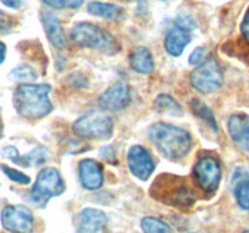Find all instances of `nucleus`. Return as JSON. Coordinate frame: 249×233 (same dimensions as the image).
<instances>
[{
    "mask_svg": "<svg viewBox=\"0 0 249 233\" xmlns=\"http://www.w3.org/2000/svg\"><path fill=\"white\" fill-rule=\"evenodd\" d=\"M191 85L202 94H212L223 85V72L214 57H208L190 75Z\"/></svg>",
    "mask_w": 249,
    "mask_h": 233,
    "instance_id": "nucleus-7",
    "label": "nucleus"
},
{
    "mask_svg": "<svg viewBox=\"0 0 249 233\" xmlns=\"http://www.w3.org/2000/svg\"><path fill=\"white\" fill-rule=\"evenodd\" d=\"M71 39L78 46L88 49H97L106 53H116L119 46L116 39L101 27L90 22H79L71 31Z\"/></svg>",
    "mask_w": 249,
    "mask_h": 233,
    "instance_id": "nucleus-4",
    "label": "nucleus"
},
{
    "mask_svg": "<svg viewBox=\"0 0 249 233\" xmlns=\"http://www.w3.org/2000/svg\"><path fill=\"white\" fill-rule=\"evenodd\" d=\"M50 85L22 84L14 95V104L17 113L26 119H41L53 111L49 100Z\"/></svg>",
    "mask_w": 249,
    "mask_h": 233,
    "instance_id": "nucleus-2",
    "label": "nucleus"
},
{
    "mask_svg": "<svg viewBox=\"0 0 249 233\" xmlns=\"http://www.w3.org/2000/svg\"><path fill=\"white\" fill-rule=\"evenodd\" d=\"M65 183L60 172L55 167H44L39 171L36 183L32 188V200L39 206H45L53 197L65 192Z\"/></svg>",
    "mask_w": 249,
    "mask_h": 233,
    "instance_id": "nucleus-6",
    "label": "nucleus"
},
{
    "mask_svg": "<svg viewBox=\"0 0 249 233\" xmlns=\"http://www.w3.org/2000/svg\"><path fill=\"white\" fill-rule=\"evenodd\" d=\"M191 41V32L178 27L177 24L168 29L164 39V48L169 55L180 56L186 48L187 44Z\"/></svg>",
    "mask_w": 249,
    "mask_h": 233,
    "instance_id": "nucleus-16",
    "label": "nucleus"
},
{
    "mask_svg": "<svg viewBox=\"0 0 249 233\" xmlns=\"http://www.w3.org/2000/svg\"><path fill=\"white\" fill-rule=\"evenodd\" d=\"M1 1L5 6L10 7V9H18L22 5V0H1Z\"/></svg>",
    "mask_w": 249,
    "mask_h": 233,
    "instance_id": "nucleus-33",
    "label": "nucleus"
},
{
    "mask_svg": "<svg viewBox=\"0 0 249 233\" xmlns=\"http://www.w3.org/2000/svg\"><path fill=\"white\" fill-rule=\"evenodd\" d=\"M245 233H249V231H246V232Z\"/></svg>",
    "mask_w": 249,
    "mask_h": 233,
    "instance_id": "nucleus-36",
    "label": "nucleus"
},
{
    "mask_svg": "<svg viewBox=\"0 0 249 233\" xmlns=\"http://www.w3.org/2000/svg\"><path fill=\"white\" fill-rule=\"evenodd\" d=\"M153 145L165 158L179 160L191 150L192 137L186 130L167 123H156L148 130Z\"/></svg>",
    "mask_w": 249,
    "mask_h": 233,
    "instance_id": "nucleus-1",
    "label": "nucleus"
},
{
    "mask_svg": "<svg viewBox=\"0 0 249 233\" xmlns=\"http://www.w3.org/2000/svg\"><path fill=\"white\" fill-rule=\"evenodd\" d=\"M155 108L164 114H170L173 116H181L184 114L181 106L169 95L162 94L155 100Z\"/></svg>",
    "mask_w": 249,
    "mask_h": 233,
    "instance_id": "nucleus-21",
    "label": "nucleus"
},
{
    "mask_svg": "<svg viewBox=\"0 0 249 233\" xmlns=\"http://www.w3.org/2000/svg\"><path fill=\"white\" fill-rule=\"evenodd\" d=\"M88 12L94 16L104 17L107 19H117L121 17L122 9L114 4L101 1H91L88 5Z\"/></svg>",
    "mask_w": 249,
    "mask_h": 233,
    "instance_id": "nucleus-20",
    "label": "nucleus"
},
{
    "mask_svg": "<svg viewBox=\"0 0 249 233\" xmlns=\"http://www.w3.org/2000/svg\"><path fill=\"white\" fill-rule=\"evenodd\" d=\"M0 169L5 172V175H6L10 180H12V181L16 182V183L28 184L29 182H31V179H29L27 175H24L23 172L18 171V170L9 167L7 165H0Z\"/></svg>",
    "mask_w": 249,
    "mask_h": 233,
    "instance_id": "nucleus-25",
    "label": "nucleus"
},
{
    "mask_svg": "<svg viewBox=\"0 0 249 233\" xmlns=\"http://www.w3.org/2000/svg\"><path fill=\"white\" fill-rule=\"evenodd\" d=\"M241 33H242L243 39L247 41L249 45V9L246 12L242 23H241Z\"/></svg>",
    "mask_w": 249,
    "mask_h": 233,
    "instance_id": "nucleus-30",
    "label": "nucleus"
},
{
    "mask_svg": "<svg viewBox=\"0 0 249 233\" xmlns=\"http://www.w3.org/2000/svg\"><path fill=\"white\" fill-rule=\"evenodd\" d=\"M41 21H43L46 35H48L50 43L57 49L66 48L67 40H66L65 32H63L62 24H61L58 17L50 11H43L41 12Z\"/></svg>",
    "mask_w": 249,
    "mask_h": 233,
    "instance_id": "nucleus-17",
    "label": "nucleus"
},
{
    "mask_svg": "<svg viewBox=\"0 0 249 233\" xmlns=\"http://www.w3.org/2000/svg\"><path fill=\"white\" fill-rule=\"evenodd\" d=\"M70 80L71 83H72L73 86L79 87V89L88 86L87 78H85L84 75L80 74V73H73V74L70 77Z\"/></svg>",
    "mask_w": 249,
    "mask_h": 233,
    "instance_id": "nucleus-28",
    "label": "nucleus"
},
{
    "mask_svg": "<svg viewBox=\"0 0 249 233\" xmlns=\"http://www.w3.org/2000/svg\"><path fill=\"white\" fill-rule=\"evenodd\" d=\"M152 196L163 203L177 206L180 209H189L196 201V192L186 183L185 179L173 175L163 174L158 177L152 186Z\"/></svg>",
    "mask_w": 249,
    "mask_h": 233,
    "instance_id": "nucleus-3",
    "label": "nucleus"
},
{
    "mask_svg": "<svg viewBox=\"0 0 249 233\" xmlns=\"http://www.w3.org/2000/svg\"><path fill=\"white\" fill-rule=\"evenodd\" d=\"M5 53H6V46H5L4 43H1V41H0V65L4 62Z\"/></svg>",
    "mask_w": 249,
    "mask_h": 233,
    "instance_id": "nucleus-35",
    "label": "nucleus"
},
{
    "mask_svg": "<svg viewBox=\"0 0 249 233\" xmlns=\"http://www.w3.org/2000/svg\"><path fill=\"white\" fill-rule=\"evenodd\" d=\"M233 194L237 204L245 210H249V175L245 169H237L233 175Z\"/></svg>",
    "mask_w": 249,
    "mask_h": 233,
    "instance_id": "nucleus-19",
    "label": "nucleus"
},
{
    "mask_svg": "<svg viewBox=\"0 0 249 233\" xmlns=\"http://www.w3.org/2000/svg\"><path fill=\"white\" fill-rule=\"evenodd\" d=\"M174 24H177L178 27L182 29H186V31L192 32L195 28H196V23H195L194 19L191 18L187 15H180L177 18L174 19Z\"/></svg>",
    "mask_w": 249,
    "mask_h": 233,
    "instance_id": "nucleus-26",
    "label": "nucleus"
},
{
    "mask_svg": "<svg viewBox=\"0 0 249 233\" xmlns=\"http://www.w3.org/2000/svg\"><path fill=\"white\" fill-rule=\"evenodd\" d=\"M46 5L53 7V9H62L65 6L63 4V0H43Z\"/></svg>",
    "mask_w": 249,
    "mask_h": 233,
    "instance_id": "nucleus-34",
    "label": "nucleus"
},
{
    "mask_svg": "<svg viewBox=\"0 0 249 233\" xmlns=\"http://www.w3.org/2000/svg\"><path fill=\"white\" fill-rule=\"evenodd\" d=\"M129 61H130L131 68L141 74H150L155 69L152 53L145 46H139L134 49Z\"/></svg>",
    "mask_w": 249,
    "mask_h": 233,
    "instance_id": "nucleus-18",
    "label": "nucleus"
},
{
    "mask_svg": "<svg viewBox=\"0 0 249 233\" xmlns=\"http://www.w3.org/2000/svg\"><path fill=\"white\" fill-rule=\"evenodd\" d=\"M100 153H101L102 158H104L105 160H107V162L109 163L116 162V152H114L112 146H105V147L101 148Z\"/></svg>",
    "mask_w": 249,
    "mask_h": 233,
    "instance_id": "nucleus-29",
    "label": "nucleus"
},
{
    "mask_svg": "<svg viewBox=\"0 0 249 233\" xmlns=\"http://www.w3.org/2000/svg\"><path fill=\"white\" fill-rule=\"evenodd\" d=\"M73 133L82 138L108 140L113 133V120L100 112H90L73 124Z\"/></svg>",
    "mask_w": 249,
    "mask_h": 233,
    "instance_id": "nucleus-5",
    "label": "nucleus"
},
{
    "mask_svg": "<svg viewBox=\"0 0 249 233\" xmlns=\"http://www.w3.org/2000/svg\"><path fill=\"white\" fill-rule=\"evenodd\" d=\"M141 230L143 233H174L168 223L156 217H145L141 220Z\"/></svg>",
    "mask_w": 249,
    "mask_h": 233,
    "instance_id": "nucleus-22",
    "label": "nucleus"
},
{
    "mask_svg": "<svg viewBox=\"0 0 249 233\" xmlns=\"http://www.w3.org/2000/svg\"><path fill=\"white\" fill-rule=\"evenodd\" d=\"M194 176L206 193H214L221 180L220 164L214 157L201 158L194 166Z\"/></svg>",
    "mask_w": 249,
    "mask_h": 233,
    "instance_id": "nucleus-9",
    "label": "nucleus"
},
{
    "mask_svg": "<svg viewBox=\"0 0 249 233\" xmlns=\"http://www.w3.org/2000/svg\"><path fill=\"white\" fill-rule=\"evenodd\" d=\"M79 179L87 189H99L104 183V170L94 159H84L79 163Z\"/></svg>",
    "mask_w": 249,
    "mask_h": 233,
    "instance_id": "nucleus-12",
    "label": "nucleus"
},
{
    "mask_svg": "<svg viewBox=\"0 0 249 233\" xmlns=\"http://www.w3.org/2000/svg\"><path fill=\"white\" fill-rule=\"evenodd\" d=\"M128 165L131 174L138 179L146 181L155 171V162L147 150L136 145L129 150Z\"/></svg>",
    "mask_w": 249,
    "mask_h": 233,
    "instance_id": "nucleus-10",
    "label": "nucleus"
},
{
    "mask_svg": "<svg viewBox=\"0 0 249 233\" xmlns=\"http://www.w3.org/2000/svg\"><path fill=\"white\" fill-rule=\"evenodd\" d=\"M130 89L124 83H118L108 87L100 96L99 104L104 111L121 112L130 103Z\"/></svg>",
    "mask_w": 249,
    "mask_h": 233,
    "instance_id": "nucleus-11",
    "label": "nucleus"
},
{
    "mask_svg": "<svg viewBox=\"0 0 249 233\" xmlns=\"http://www.w3.org/2000/svg\"><path fill=\"white\" fill-rule=\"evenodd\" d=\"M231 138L240 147L249 152V116L247 114H233L228 123Z\"/></svg>",
    "mask_w": 249,
    "mask_h": 233,
    "instance_id": "nucleus-15",
    "label": "nucleus"
},
{
    "mask_svg": "<svg viewBox=\"0 0 249 233\" xmlns=\"http://www.w3.org/2000/svg\"><path fill=\"white\" fill-rule=\"evenodd\" d=\"M204 53H206V50H204V48H196V49H195V50L192 51L191 55H190V58H189L190 65L196 66V65H198V63H201L202 61H203Z\"/></svg>",
    "mask_w": 249,
    "mask_h": 233,
    "instance_id": "nucleus-27",
    "label": "nucleus"
},
{
    "mask_svg": "<svg viewBox=\"0 0 249 233\" xmlns=\"http://www.w3.org/2000/svg\"><path fill=\"white\" fill-rule=\"evenodd\" d=\"M1 154L22 166H32V165L43 164L48 159L49 152L45 147H36L28 154L21 155L14 146H7L1 150Z\"/></svg>",
    "mask_w": 249,
    "mask_h": 233,
    "instance_id": "nucleus-14",
    "label": "nucleus"
},
{
    "mask_svg": "<svg viewBox=\"0 0 249 233\" xmlns=\"http://www.w3.org/2000/svg\"><path fill=\"white\" fill-rule=\"evenodd\" d=\"M12 27L11 17L0 11V31H9Z\"/></svg>",
    "mask_w": 249,
    "mask_h": 233,
    "instance_id": "nucleus-31",
    "label": "nucleus"
},
{
    "mask_svg": "<svg viewBox=\"0 0 249 233\" xmlns=\"http://www.w3.org/2000/svg\"><path fill=\"white\" fill-rule=\"evenodd\" d=\"M9 78L12 80H18V82H33L36 79V73L33 68L23 65L11 70Z\"/></svg>",
    "mask_w": 249,
    "mask_h": 233,
    "instance_id": "nucleus-24",
    "label": "nucleus"
},
{
    "mask_svg": "<svg viewBox=\"0 0 249 233\" xmlns=\"http://www.w3.org/2000/svg\"><path fill=\"white\" fill-rule=\"evenodd\" d=\"M107 217L97 209H84L77 217V233H99L105 227Z\"/></svg>",
    "mask_w": 249,
    "mask_h": 233,
    "instance_id": "nucleus-13",
    "label": "nucleus"
},
{
    "mask_svg": "<svg viewBox=\"0 0 249 233\" xmlns=\"http://www.w3.org/2000/svg\"><path fill=\"white\" fill-rule=\"evenodd\" d=\"M63 4L70 9H78L83 5V0H63Z\"/></svg>",
    "mask_w": 249,
    "mask_h": 233,
    "instance_id": "nucleus-32",
    "label": "nucleus"
},
{
    "mask_svg": "<svg viewBox=\"0 0 249 233\" xmlns=\"http://www.w3.org/2000/svg\"><path fill=\"white\" fill-rule=\"evenodd\" d=\"M191 107H192V111L195 112L197 116H199L201 119H203L204 121L209 124L212 126L214 131H218V124H216L215 118H214V114L212 113L211 109L207 107L206 103H203L202 101L199 100L195 99L194 101L191 102Z\"/></svg>",
    "mask_w": 249,
    "mask_h": 233,
    "instance_id": "nucleus-23",
    "label": "nucleus"
},
{
    "mask_svg": "<svg viewBox=\"0 0 249 233\" xmlns=\"http://www.w3.org/2000/svg\"><path fill=\"white\" fill-rule=\"evenodd\" d=\"M1 223L2 227L11 233H32L33 214L24 205H7L1 211Z\"/></svg>",
    "mask_w": 249,
    "mask_h": 233,
    "instance_id": "nucleus-8",
    "label": "nucleus"
}]
</instances>
